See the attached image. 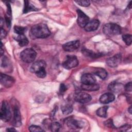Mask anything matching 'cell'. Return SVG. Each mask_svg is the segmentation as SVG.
Masks as SVG:
<instances>
[{
    "instance_id": "f35d334b",
    "label": "cell",
    "mask_w": 132,
    "mask_h": 132,
    "mask_svg": "<svg viewBox=\"0 0 132 132\" xmlns=\"http://www.w3.org/2000/svg\"><path fill=\"white\" fill-rule=\"evenodd\" d=\"M4 52L3 51V44H2V43H1V56L3 55Z\"/></svg>"
},
{
    "instance_id": "6da1fadb",
    "label": "cell",
    "mask_w": 132,
    "mask_h": 132,
    "mask_svg": "<svg viewBox=\"0 0 132 132\" xmlns=\"http://www.w3.org/2000/svg\"><path fill=\"white\" fill-rule=\"evenodd\" d=\"M31 33L37 38H45L48 37L51 34L47 26L43 23H39L34 25L31 27Z\"/></svg>"
},
{
    "instance_id": "2e32d148",
    "label": "cell",
    "mask_w": 132,
    "mask_h": 132,
    "mask_svg": "<svg viewBox=\"0 0 132 132\" xmlns=\"http://www.w3.org/2000/svg\"><path fill=\"white\" fill-rule=\"evenodd\" d=\"M81 81L82 84H92L95 83L96 79L92 74L85 73L81 76Z\"/></svg>"
},
{
    "instance_id": "d6986e66",
    "label": "cell",
    "mask_w": 132,
    "mask_h": 132,
    "mask_svg": "<svg viewBox=\"0 0 132 132\" xmlns=\"http://www.w3.org/2000/svg\"><path fill=\"white\" fill-rule=\"evenodd\" d=\"M15 40L18 42L20 46H26L29 42L28 39L24 35H18L16 38H15Z\"/></svg>"
},
{
    "instance_id": "74e56055",
    "label": "cell",
    "mask_w": 132,
    "mask_h": 132,
    "mask_svg": "<svg viewBox=\"0 0 132 132\" xmlns=\"http://www.w3.org/2000/svg\"><path fill=\"white\" fill-rule=\"evenodd\" d=\"M7 131H16V130L15 129H14V128H12V127H10V128H8L6 130Z\"/></svg>"
},
{
    "instance_id": "4316f807",
    "label": "cell",
    "mask_w": 132,
    "mask_h": 132,
    "mask_svg": "<svg viewBox=\"0 0 132 132\" xmlns=\"http://www.w3.org/2000/svg\"><path fill=\"white\" fill-rule=\"evenodd\" d=\"M14 31L18 35H24V33L26 31V28L24 27L20 26H14Z\"/></svg>"
},
{
    "instance_id": "8d00e7d4",
    "label": "cell",
    "mask_w": 132,
    "mask_h": 132,
    "mask_svg": "<svg viewBox=\"0 0 132 132\" xmlns=\"http://www.w3.org/2000/svg\"><path fill=\"white\" fill-rule=\"evenodd\" d=\"M105 124L107 125V126H109V127H112L113 126V123H112V120H111L110 119H109V120L107 121L105 123Z\"/></svg>"
},
{
    "instance_id": "cb8c5ba5",
    "label": "cell",
    "mask_w": 132,
    "mask_h": 132,
    "mask_svg": "<svg viewBox=\"0 0 132 132\" xmlns=\"http://www.w3.org/2000/svg\"><path fill=\"white\" fill-rule=\"evenodd\" d=\"M61 111L64 114H69L73 111L72 106L70 104H65L61 106Z\"/></svg>"
},
{
    "instance_id": "e575fe53",
    "label": "cell",
    "mask_w": 132,
    "mask_h": 132,
    "mask_svg": "<svg viewBox=\"0 0 132 132\" xmlns=\"http://www.w3.org/2000/svg\"><path fill=\"white\" fill-rule=\"evenodd\" d=\"M131 127L130 125L128 124H125L120 127V130L122 131H125L127 130L128 128H130Z\"/></svg>"
},
{
    "instance_id": "8992f818",
    "label": "cell",
    "mask_w": 132,
    "mask_h": 132,
    "mask_svg": "<svg viewBox=\"0 0 132 132\" xmlns=\"http://www.w3.org/2000/svg\"><path fill=\"white\" fill-rule=\"evenodd\" d=\"M92 99L91 96L85 92H77L74 95V100L77 102L85 104L89 102Z\"/></svg>"
},
{
    "instance_id": "ab89813d",
    "label": "cell",
    "mask_w": 132,
    "mask_h": 132,
    "mask_svg": "<svg viewBox=\"0 0 132 132\" xmlns=\"http://www.w3.org/2000/svg\"><path fill=\"white\" fill-rule=\"evenodd\" d=\"M128 110L129 112L131 114V106L129 107V108L128 109Z\"/></svg>"
},
{
    "instance_id": "1f68e13d",
    "label": "cell",
    "mask_w": 132,
    "mask_h": 132,
    "mask_svg": "<svg viewBox=\"0 0 132 132\" xmlns=\"http://www.w3.org/2000/svg\"><path fill=\"white\" fill-rule=\"evenodd\" d=\"M67 90V87L66 86L63 84H61L60 85V89H59V92L61 94L63 93L65 91Z\"/></svg>"
},
{
    "instance_id": "3957f363",
    "label": "cell",
    "mask_w": 132,
    "mask_h": 132,
    "mask_svg": "<svg viewBox=\"0 0 132 132\" xmlns=\"http://www.w3.org/2000/svg\"><path fill=\"white\" fill-rule=\"evenodd\" d=\"M37 53L32 48H28L24 50L20 53V57L22 61L26 63L33 62L36 57Z\"/></svg>"
},
{
    "instance_id": "5bb4252c",
    "label": "cell",
    "mask_w": 132,
    "mask_h": 132,
    "mask_svg": "<svg viewBox=\"0 0 132 132\" xmlns=\"http://www.w3.org/2000/svg\"><path fill=\"white\" fill-rule=\"evenodd\" d=\"M100 21L98 20H92L89 21L84 27L86 31H93L96 30L100 26Z\"/></svg>"
},
{
    "instance_id": "f546056e",
    "label": "cell",
    "mask_w": 132,
    "mask_h": 132,
    "mask_svg": "<svg viewBox=\"0 0 132 132\" xmlns=\"http://www.w3.org/2000/svg\"><path fill=\"white\" fill-rule=\"evenodd\" d=\"M75 2L79 5L82 7H88L90 4V1H76Z\"/></svg>"
},
{
    "instance_id": "30bf717a",
    "label": "cell",
    "mask_w": 132,
    "mask_h": 132,
    "mask_svg": "<svg viewBox=\"0 0 132 132\" xmlns=\"http://www.w3.org/2000/svg\"><path fill=\"white\" fill-rule=\"evenodd\" d=\"M121 59V55L120 54H117L113 56L108 58L106 60V63L110 67H116L120 63Z\"/></svg>"
},
{
    "instance_id": "484cf974",
    "label": "cell",
    "mask_w": 132,
    "mask_h": 132,
    "mask_svg": "<svg viewBox=\"0 0 132 132\" xmlns=\"http://www.w3.org/2000/svg\"><path fill=\"white\" fill-rule=\"evenodd\" d=\"M49 128H50L52 131H54V132L58 131H59L60 128V124H59V123L57 122H52Z\"/></svg>"
},
{
    "instance_id": "7402d4cb",
    "label": "cell",
    "mask_w": 132,
    "mask_h": 132,
    "mask_svg": "<svg viewBox=\"0 0 132 132\" xmlns=\"http://www.w3.org/2000/svg\"><path fill=\"white\" fill-rule=\"evenodd\" d=\"M82 53L86 56L88 57L91 58H98V57H100L101 54H97L95 53H94L92 51H90L88 49H84L82 50Z\"/></svg>"
},
{
    "instance_id": "9c48e42d",
    "label": "cell",
    "mask_w": 132,
    "mask_h": 132,
    "mask_svg": "<svg viewBox=\"0 0 132 132\" xmlns=\"http://www.w3.org/2000/svg\"><path fill=\"white\" fill-rule=\"evenodd\" d=\"M0 79L2 85L6 88L12 87L15 82L13 77L3 73L1 74Z\"/></svg>"
},
{
    "instance_id": "ac0fdd59",
    "label": "cell",
    "mask_w": 132,
    "mask_h": 132,
    "mask_svg": "<svg viewBox=\"0 0 132 132\" xmlns=\"http://www.w3.org/2000/svg\"><path fill=\"white\" fill-rule=\"evenodd\" d=\"M82 90L88 91H95L100 89V86L95 83L92 84H82L81 85Z\"/></svg>"
},
{
    "instance_id": "ffe728a7",
    "label": "cell",
    "mask_w": 132,
    "mask_h": 132,
    "mask_svg": "<svg viewBox=\"0 0 132 132\" xmlns=\"http://www.w3.org/2000/svg\"><path fill=\"white\" fill-rule=\"evenodd\" d=\"M94 73L96 75L100 77L102 79H106L108 75V73L107 71L104 69L101 68L96 69Z\"/></svg>"
},
{
    "instance_id": "44dd1931",
    "label": "cell",
    "mask_w": 132,
    "mask_h": 132,
    "mask_svg": "<svg viewBox=\"0 0 132 132\" xmlns=\"http://www.w3.org/2000/svg\"><path fill=\"white\" fill-rule=\"evenodd\" d=\"M38 9L33 5L30 4L27 1H24V7L23 9V13H26L31 11H37Z\"/></svg>"
},
{
    "instance_id": "d4e9b609",
    "label": "cell",
    "mask_w": 132,
    "mask_h": 132,
    "mask_svg": "<svg viewBox=\"0 0 132 132\" xmlns=\"http://www.w3.org/2000/svg\"><path fill=\"white\" fill-rule=\"evenodd\" d=\"M122 39L127 45H130L132 42V36L129 34H125L122 36Z\"/></svg>"
},
{
    "instance_id": "52a82bcc",
    "label": "cell",
    "mask_w": 132,
    "mask_h": 132,
    "mask_svg": "<svg viewBox=\"0 0 132 132\" xmlns=\"http://www.w3.org/2000/svg\"><path fill=\"white\" fill-rule=\"evenodd\" d=\"M77 23L78 25L82 28H84L86 25L89 21V17L81 10H77Z\"/></svg>"
},
{
    "instance_id": "e0dca14e",
    "label": "cell",
    "mask_w": 132,
    "mask_h": 132,
    "mask_svg": "<svg viewBox=\"0 0 132 132\" xmlns=\"http://www.w3.org/2000/svg\"><path fill=\"white\" fill-rule=\"evenodd\" d=\"M123 85L121 84L118 83L116 81L111 82L108 86V89L109 90L112 92H119L123 89Z\"/></svg>"
},
{
    "instance_id": "ba28073f",
    "label": "cell",
    "mask_w": 132,
    "mask_h": 132,
    "mask_svg": "<svg viewBox=\"0 0 132 132\" xmlns=\"http://www.w3.org/2000/svg\"><path fill=\"white\" fill-rule=\"evenodd\" d=\"M80 46V42L79 40H74L68 42L64 44L62 46L64 51L68 52H72L77 50Z\"/></svg>"
},
{
    "instance_id": "8fae6325",
    "label": "cell",
    "mask_w": 132,
    "mask_h": 132,
    "mask_svg": "<svg viewBox=\"0 0 132 132\" xmlns=\"http://www.w3.org/2000/svg\"><path fill=\"white\" fill-rule=\"evenodd\" d=\"M67 125L72 129H78L81 128L82 126V123L76 119L69 117L65 120Z\"/></svg>"
},
{
    "instance_id": "603a6c76",
    "label": "cell",
    "mask_w": 132,
    "mask_h": 132,
    "mask_svg": "<svg viewBox=\"0 0 132 132\" xmlns=\"http://www.w3.org/2000/svg\"><path fill=\"white\" fill-rule=\"evenodd\" d=\"M108 108V107L106 106L99 108L96 110V114L101 118H106L107 116Z\"/></svg>"
},
{
    "instance_id": "7c38bea8",
    "label": "cell",
    "mask_w": 132,
    "mask_h": 132,
    "mask_svg": "<svg viewBox=\"0 0 132 132\" xmlns=\"http://www.w3.org/2000/svg\"><path fill=\"white\" fill-rule=\"evenodd\" d=\"M22 124L21 115L20 109L17 106H15L13 108V125L14 126L19 127Z\"/></svg>"
},
{
    "instance_id": "d6a6232c",
    "label": "cell",
    "mask_w": 132,
    "mask_h": 132,
    "mask_svg": "<svg viewBox=\"0 0 132 132\" xmlns=\"http://www.w3.org/2000/svg\"><path fill=\"white\" fill-rule=\"evenodd\" d=\"M8 63V60L7 58L5 57H4V58H3L2 60V63H1L2 67H6Z\"/></svg>"
},
{
    "instance_id": "4dcf8cb0",
    "label": "cell",
    "mask_w": 132,
    "mask_h": 132,
    "mask_svg": "<svg viewBox=\"0 0 132 132\" xmlns=\"http://www.w3.org/2000/svg\"><path fill=\"white\" fill-rule=\"evenodd\" d=\"M124 89L126 91H129V92H131V90H132V84H131V82L130 81L129 82H128L124 87Z\"/></svg>"
},
{
    "instance_id": "836d02e7",
    "label": "cell",
    "mask_w": 132,
    "mask_h": 132,
    "mask_svg": "<svg viewBox=\"0 0 132 132\" xmlns=\"http://www.w3.org/2000/svg\"><path fill=\"white\" fill-rule=\"evenodd\" d=\"M7 35V32L4 30L3 28H1V39H3Z\"/></svg>"
},
{
    "instance_id": "277c9868",
    "label": "cell",
    "mask_w": 132,
    "mask_h": 132,
    "mask_svg": "<svg viewBox=\"0 0 132 132\" xmlns=\"http://www.w3.org/2000/svg\"><path fill=\"white\" fill-rule=\"evenodd\" d=\"M0 116L1 119L5 122L9 121L11 118V112L10 111V106L8 102L6 101H3L2 102Z\"/></svg>"
},
{
    "instance_id": "7a4b0ae2",
    "label": "cell",
    "mask_w": 132,
    "mask_h": 132,
    "mask_svg": "<svg viewBox=\"0 0 132 132\" xmlns=\"http://www.w3.org/2000/svg\"><path fill=\"white\" fill-rule=\"evenodd\" d=\"M103 32L107 36H116L121 33V28L117 24L109 23L106 24L103 26Z\"/></svg>"
},
{
    "instance_id": "d590c367",
    "label": "cell",
    "mask_w": 132,
    "mask_h": 132,
    "mask_svg": "<svg viewBox=\"0 0 132 132\" xmlns=\"http://www.w3.org/2000/svg\"><path fill=\"white\" fill-rule=\"evenodd\" d=\"M5 22H6V23L7 24V27H10V26L11 25V21H10V19H9V16H6V17H5Z\"/></svg>"
},
{
    "instance_id": "5b68a950",
    "label": "cell",
    "mask_w": 132,
    "mask_h": 132,
    "mask_svg": "<svg viewBox=\"0 0 132 132\" xmlns=\"http://www.w3.org/2000/svg\"><path fill=\"white\" fill-rule=\"evenodd\" d=\"M79 64L77 58L74 55H68L62 63V66L66 69L69 70L77 67Z\"/></svg>"
},
{
    "instance_id": "83f0119b",
    "label": "cell",
    "mask_w": 132,
    "mask_h": 132,
    "mask_svg": "<svg viewBox=\"0 0 132 132\" xmlns=\"http://www.w3.org/2000/svg\"><path fill=\"white\" fill-rule=\"evenodd\" d=\"M29 130L31 132H37V131H44V130L40 126L37 125H32L29 127Z\"/></svg>"
},
{
    "instance_id": "4fadbf2b",
    "label": "cell",
    "mask_w": 132,
    "mask_h": 132,
    "mask_svg": "<svg viewBox=\"0 0 132 132\" xmlns=\"http://www.w3.org/2000/svg\"><path fill=\"white\" fill-rule=\"evenodd\" d=\"M46 67V63L45 61L42 60H38L37 61L34 62L32 64L30 68V71L32 73H36L37 72H38L40 70L43 68H45Z\"/></svg>"
},
{
    "instance_id": "f1b7e54d",
    "label": "cell",
    "mask_w": 132,
    "mask_h": 132,
    "mask_svg": "<svg viewBox=\"0 0 132 132\" xmlns=\"http://www.w3.org/2000/svg\"><path fill=\"white\" fill-rule=\"evenodd\" d=\"M36 75L37 76H38L39 78H44L46 75V72L45 71V68H43L38 72H37L36 73Z\"/></svg>"
},
{
    "instance_id": "9a60e30c",
    "label": "cell",
    "mask_w": 132,
    "mask_h": 132,
    "mask_svg": "<svg viewBox=\"0 0 132 132\" xmlns=\"http://www.w3.org/2000/svg\"><path fill=\"white\" fill-rule=\"evenodd\" d=\"M115 99L114 95L111 92H107L102 94L100 97V102L102 104H106L113 102Z\"/></svg>"
}]
</instances>
